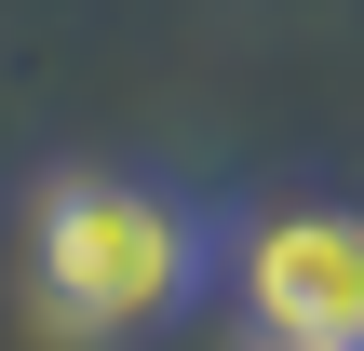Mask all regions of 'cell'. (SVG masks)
Here are the masks:
<instances>
[{
	"instance_id": "obj_1",
	"label": "cell",
	"mask_w": 364,
	"mask_h": 351,
	"mask_svg": "<svg viewBox=\"0 0 364 351\" xmlns=\"http://www.w3.org/2000/svg\"><path fill=\"white\" fill-rule=\"evenodd\" d=\"M203 284V230L189 203L135 189V176H54L27 216V298L54 338H135Z\"/></svg>"
},
{
	"instance_id": "obj_2",
	"label": "cell",
	"mask_w": 364,
	"mask_h": 351,
	"mask_svg": "<svg viewBox=\"0 0 364 351\" xmlns=\"http://www.w3.org/2000/svg\"><path fill=\"white\" fill-rule=\"evenodd\" d=\"M243 325L270 351H364V216H270L243 243Z\"/></svg>"
}]
</instances>
